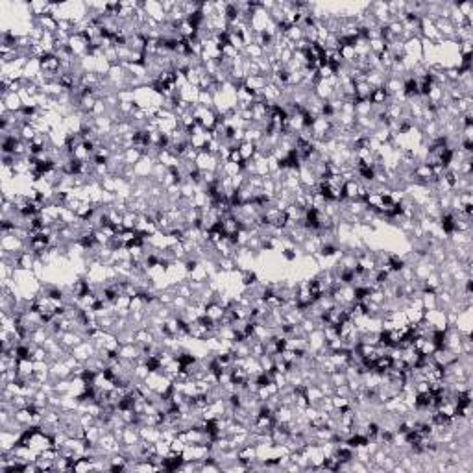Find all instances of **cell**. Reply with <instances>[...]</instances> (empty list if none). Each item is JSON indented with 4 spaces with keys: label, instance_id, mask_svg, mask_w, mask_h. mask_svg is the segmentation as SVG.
Wrapping results in <instances>:
<instances>
[{
    "label": "cell",
    "instance_id": "1",
    "mask_svg": "<svg viewBox=\"0 0 473 473\" xmlns=\"http://www.w3.org/2000/svg\"><path fill=\"white\" fill-rule=\"evenodd\" d=\"M239 152L242 156V161H251V159L257 156V144L249 141H242L239 144Z\"/></svg>",
    "mask_w": 473,
    "mask_h": 473
}]
</instances>
